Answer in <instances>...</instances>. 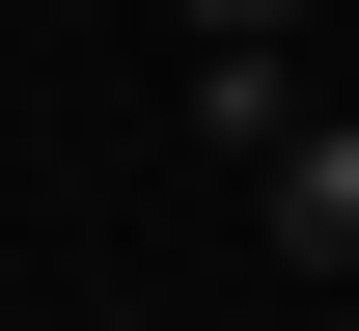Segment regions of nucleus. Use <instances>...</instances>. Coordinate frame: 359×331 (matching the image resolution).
<instances>
[{
  "label": "nucleus",
  "instance_id": "f257e3e1",
  "mask_svg": "<svg viewBox=\"0 0 359 331\" xmlns=\"http://www.w3.org/2000/svg\"><path fill=\"white\" fill-rule=\"evenodd\" d=\"M276 276H359V111L276 139Z\"/></svg>",
  "mask_w": 359,
  "mask_h": 331
},
{
  "label": "nucleus",
  "instance_id": "20e7f679",
  "mask_svg": "<svg viewBox=\"0 0 359 331\" xmlns=\"http://www.w3.org/2000/svg\"><path fill=\"white\" fill-rule=\"evenodd\" d=\"M332 331H359V304H332Z\"/></svg>",
  "mask_w": 359,
  "mask_h": 331
},
{
  "label": "nucleus",
  "instance_id": "f03ea898",
  "mask_svg": "<svg viewBox=\"0 0 359 331\" xmlns=\"http://www.w3.org/2000/svg\"><path fill=\"white\" fill-rule=\"evenodd\" d=\"M166 28H194V55H304V0H166Z\"/></svg>",
  "mask_w": 359,
  "mask_h": 331
},
{
  "label": "nucleus",
  "instance_id": "7ed1b4c3",
  "mask_svg": "<svg viewBox=\"0 0 359 331\" xmlns=\"http://www.w3.org/2000/svg\"><path fill=\"white\" fill-rule=\"evenodd\" d=\"M83 331H166V304H83Z\"/></svg>",
  "mask_w": 359,
  "mask_h": 331
}]
</instances>
